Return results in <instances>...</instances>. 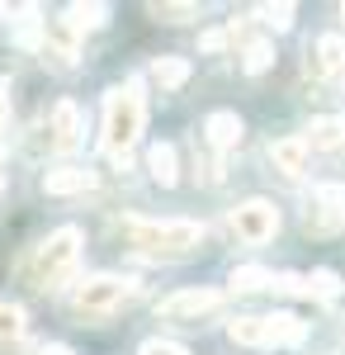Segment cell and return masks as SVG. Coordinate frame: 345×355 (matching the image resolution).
<instances>
[{"label": "cell", "mask_w": 345, "mask_h": 355, "mask_svg": "<svg viewBox=\"0 0 345 355\" xmlns=\"http://www.w3.org/2000/svg\"><path fill=\"white\" fill-rule=\"evenodd\" d=\"M303 223H308V232H317V237L345 227V185H317L312 199H308Z\"/></svg>", "instance_id": "cell-7"}, {"label": "cell", "mask_w": 345, "mask_h": 355, "mask_svg": "<svg viewBox=\"0 0 345 355\" xmlns=\"http://www.w3.org/2000/svg\"><path fill=\"white\" fill-rule=\"evenodd\" d=\"M24 308H19V303H5L0 299V341H19V336H24Z\"/></svg>", "instance_id": "cell-19"}, {"label": "cell", "mask_w": 345, "mask_h": 355, "mask_svg": "<svg viewBox=\"0 0 345 355\" xmlns=\"http://www.w3.org/2000/svg\"><path fill=\"white\" fill-rule=\"evenodd\" d=\"M33 133H38L28 142L33 157H43V152H76L80 147V110L71 100H57L53 114H48V123H38Z\"/></svg>", "instance_id": "cell-5"}, {"label": "cell", "mask_w": 345, "mask_h": 355, "mask_svg": "<svg viewBox=\"0 0 345 355\" xmlns=\"http://www.w3.org/2000/svg\"><path fill=\"white\" fill-rule=\"evenodd\" d=\"M222 308V294L218 289H180V294H170V299H161V318L166 322H199V318H209Z\"/></svg>", "instance_id": "cell-8"}, {"label": "cell", "mask_w": 345, "mask_h": 355, "mask_svg": "<svg viewBox=\"0 0 345 355\" xmlns=\"http://www.w3.org/2000/svg\"><path fill=\"white\" fill-rule=\"evenodd\" d=\"M152 81H157L161 90H180V85L189 81V62L185 57H157V62H152Z\"/></svg>", "instance_id": "cell-16"}, {"label": "cell", "mask_w": 345, "mask_h": 355, "mask_svg": "<svg viewBox=\"0 0 345 355\" xmlns=\"http://www.w3.org/2000/svg\"><path fill=\"white\" fill-rule=\"evenodd\" d=\"M269 162L279 166L284 175H303V166H308L303 137H279V142H269Z\"/></svg>", "instance_id": "cell-14"}, {"label": "cell", "mask_w": 345, "mask_h": 355, "mask_svg": "<svg viewBox=\"0 0 345 355\" xmlns=\"http://www.w3.org/2000/svg\"><path fill=\"white\" fill-rule=\"evenodd\" d=\"M269 62H274V48L269 43H246V57H241V71H251V76H260Z\"/></svg>", "instance_id": "cell-22"}, {"label": "cell", "mask_w": 345, "mask_h": 355, "mask_svg": "<svg viewBox=\"0 0 345 355\" xmlns=\"http://www.w3.org/2000/svg\"><path fill=\"white\" fill-rule=\"evenodd\" d=\"M227 336L237 346H265V318H232L227 322Z\"/></svg>", "instance_id": "cell-18"}, {"label": "cell", "mask_w": 345, "mask_h": 355, "mask_svg": "<svg viewBox=\"0 0 345 355\" xmlns=\"http://www.w3.org/2000/svg\"><path fill=\"white\" fill-rule=\"evenodd\" d=\"M10 123V105H5V95H0V128Z\"/></svg>", "instance_id": "cell-28"}, {"label": "cell", "mask_w": 345, "mask_h": 355, "mask_svg": "<svg viewBox=\"0 0 345 355\" xmlns=\"http://www.w3.org/2000/svg\"><path fill=\"white\" fill-rule=\"evenodd\" d=\"M232 38H237V24H232V28H213V33L199 38V48H204V53H218V48H227Z\"/></svg>", "instance_id": "cell-25"}, {"label": "cell", "mask_w": 345, "mask_h": 355, "mask_svg": "<svg viewBox=\"0 0 345 355\" xmlns=\"http://www.w3.org/2000/svg\"><path fill=\"white\" fill-rule=\"evenodd\" d=\"M232 232H237L246 246L269 242V237L279 232V214H274V204H269V199H246V204H237V214H232Z\"/></svg>", "instance_id": "cell-6"}, {"label": "cell", "mask_w": 345, "mask_h": 355, "mask_svg": "<svg viewBox=\"0 0 345 355\" xmlns=\"http://www.w3.org/2000/svg\"><path fill=\"white\" fill-rule=\"evenodd\" d=\"M38 355H71V351H67V346H43Z\"/></svg>", "instance_id": "cell-27"}, {"label": "cell", "mask_w": 345, "mask_h": 355, "mask_svg": "<svg viewBox=\"0 0 345 355\" xmlns=\"http://www.w3.org/2000/svg\"><path fill=\"white\" fill-rule=\"evenodd\" d=\"M118 237L128 242V251L147 256V261H185L199 251L204 242V227L189 218H175V223H152V218H128L118 227Z\"/></svg>", "instance_id": "cell-1"}, {"label": "cell", "mask_w": 345, "mask_h": 355, "mask_svg": "<svg viewBox=\"0 0 345 355\" xmlns=\"http://www.w3.org/2000/svg\"><path fill=\"white\" fill-rule=\"evenodd\" d=\"M90 185H95V175L80 171V166H57V171L43 175V190L48 194H85Z\"/></svg>", "instance_id": "cell-12"}, {"label": "cell", "mask_w": 345, "mask_h": 355, "mask_svg": "<svg viewBox=\"0 0 345 355\" xmlns=\"http://www.w3.org/2000/svg\"><path fill=\"white\" fill-rule=\"evenodd\" d=\"M308 336V327L293 318V313H274V318H265V346H298Z\"/></svg>", "instance_id": "cell-15"}, {"label": "cell", "mask_w": 345, "mask_h": 355, "mask_svg": "<svg viewBox=\"0 0 345 355\" xmlns=\"http://www.w3.org/2000/svg\"><path fill=\"white\" fill-rule=\"evenodd\" d=\"M341 19H345V5H341Z\"/></svg>", "instance_id": "cell-30"}, {"label": "cell", "mask_w": 345, "mask_h": 355, "mask_svg": "<svg viewBox=\"0 0 345 355\" xmlns=\"http://www.w3.org/2000/svg\"><path fill=\"white\" fill-rule=\"evenodd\" d=\"M345 142V119H312L308 133H303V147L308 152H331Z\"/></svg>", "instance_id": "cell-13"}, {"label": "cell", "mask_w": 345, "mask_h": 355, "mask_svg": "<svg viewBox=\"0 0 345 355\" xmlns=\"http://www.w3.org/2000/svg\"><path fill=\"white\" fill-rule=\"evenodd\" d=\"M265 284H274V275L260 270V266H241V270H232V289H241V294H251V289H265Z\"/></svg>", "instance_id": "cell-21"}, {"label": "cell", "mask_w": 345, "mask_h": 355, "mask_svg": "<svg viewBox=\"0 0 345 355\" xmlns=\"http://www.w3.org/2000/svg\"><path fill=\"white\" fill-rule=\"evenodd\" d=\"M142 119H147V100H142V85H114L105 100V152L109 157H128V147L142 133Z\"/></svg>", "instance_id": "cell-3"}, {"label": "cell", "mask_w": 345, "mask_h": 355, "mask_svg": "<svg viewBox=\"0 0 345 355\" xmlns=\"http://www.w3.org/2000/svg\"><path fill=\"white\" fill-rule=\"evenodd\" d=\"M109 19V5H71V10H67V24L76 28H100Z\"/></svg>", "instance_id": "cell-20"}, {"label": "cell", "mask_w": 345, "mask_h": 355, "mask_svg": "<svg viewBox=\"0 0 345 355\" xmlns=\"http://www.w3.org/2000/svg\"><path fill=\"white\" fill-rule=\"evenodd\" d=\"M76 261H80V227H57L48 242L33 246V256L19 266V275H24L28 289H57L71 279Z\"/></svg>", "instance_id": "cell-2"}, {"label": "cell", "mask_w": 345, "mask_h": 355, "mask_svg": "<svg viewBox=\"0 0 345 355\" xmlns=\"http://www.w3.org/2000/svg\"><path fill=\"white\" fill-rule=\"evenodd\" d=\"M142 355H189V351H185V346H175V341H147Z\"/></svg>", "instance_id": "cell-26"}, {"label": "cell", "mask_w": 345, "mask_h": 355, "mask_svg": "<svg viewBox=\"0 0 345 355\" xmlns=\"http://www.w3.org/2000/svg\"><path fill=\"white\" fill-rule=\"evenodd\" d=\"M256 15H260L265 24H274V28H289L293 24V5H260Z\"/></svg>", "instance_id": "cell-24"}, {"label": "cell", "mask_w": 345, "mask_h": 355, "mask_svg": "<svg viewBox=\"0 0 345 355\" xmlns=\"http://www.w3.org/2000/svg\"><path fill=\"white\" fill-rule=\"evenodd\" d=\"M152 15H157V19H166V24H185V19H194V15H199V5H152Z\"/></svg>", "instance_id": "cell-23"}, {"label": "cell", "mask_w": 345, "mask_h": 355, "mask_svg": "<svg viewBox=\"0 0 345 355\" xmlns=\"http://www.w3.org/2000/svg\"><path fill=\"white\" fill-rule=\"evenodd\" d=\"M204 137H209L218 152H227V147H237V142H241V119L232 110L209 114V119H204Z\"/></svg>", "instance_id": "cell-11"}, {"label": "cell", "mask_w": 345, "mask_h": 355, "mask_svg": "<svg viewBox=\"0 0 345 355\" xmlns=\"http://www.w3.org/2000/svg\"><path fill=\"white\" fill-rule=\"evenodd\" d=\"M147 166H152V180H157V185H175V180H180V171H175V147H170V142H157V147L147 152Z\"/></svg>", "instance_id": "cell-17"}, {"label": "cell", "mask_w": 345, "mask_h": 355, "mask_svg": "<svg viewBox=\"0 0 345 355\" xmlns=\"http://www.w3.org/2000/svg\"><path fill=\"white\" fill-rule=\"evenodd\" d=\"M0 180H5V152H0Z\"/></svg>", "instance_id": "cell-29"}, {"label": "cell", "mask_w": 345, "mask_h": 355, "mask_svg": "<svg viewBox=\"0 0 345 355\" xmlns=\"http://www.w3.org/2000/svg\"><path fill=\"white\" fill-rule=\"evenodd\" d=\"M341 67H345V38L341 33H326V38H317V43L308 48V76L326 81V76H336Z\"/></svg>", "instance_id": "cell-10"}, {"label": "cell", "mask_w": 345, "mask_h": 355, "mask_svg": "<svg viewBox=\"0 0 345 355\" xmlns=\"http://www.w3.org/2000/svg\"><path fill=\"white\" fill-rule=\"evenodd\" d=\"M128 299H133V279H123V275H90V279H80L76 289H71L67 308H71V318L95 322V318L118 313Z\"/></svg>", "instance_id": "cell-4"}, {"label": "cell", "mask_w": 345, "mask_h": 355, "mask_svg": "<svg viewBox=\"0 0 345 355\" xmlns=\"http://www.w3.org/2000/svg\"><path fill=\"white\" fill-rule=\"evenodd\" d=\"M76 53H80V38L76 28L67 24V19H57V24H43V57H53V67H76Z\"/></svg>", "instance_id": "cell-9"}]
</instances>
